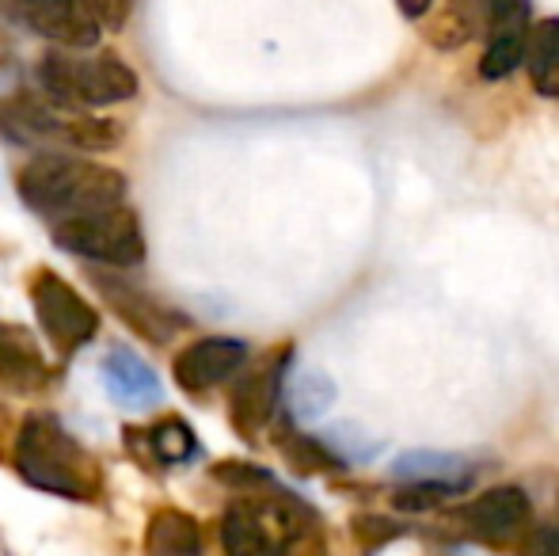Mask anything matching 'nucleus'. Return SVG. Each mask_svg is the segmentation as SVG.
<instances>
[{
	"label": "nucleus",
	"mask_w": 559,
	"mask_h": 556,
	"mask_svg": "<svg viewBox=\"0 0 559 556\" xmlns=\"http://www.w3.org/2000/svg\"><path fill=\"white\" fill-rule=\"evenodd\" d=\"M15 184H20V199L53 225L126 202L122 171L66 153L35 156L31 164H23Z\"/></svg>",
	"instance_id": "obj_1"
},
{
	"label": "nucleus",
	"mask_w": 559,
	"mask_h": 556,
	"mask_svg": "<svg viewBox=\"0 0 559 556\" xmlns=\"http://www.w3.org/2000/svg\"><path fill=\"white\" fill-rule=\"evenodd\" d=\"M15 469L27 484L61 499H96L99 469L53 416H27L15 438Z\"/></svg>",
	"instance_id": "obj_2"
},
{
	"label": "nucleus",
	"mask_w": 559,
	"mask_h": 556,
	"mask_svg": "<svg viewBox=\"0 0 559 556\" xmlns=\"http://www.w3.org/2000/svg\"><path fill=\"white\" fill-rule=\"evenodd\" d=\"M317 534V519L297 499L271 492L266 499H240L225 511L222 542L228 556H297Z\"/></svg>",
	"instance_id": "obj_3"
},
{
	"label": "nucleus",
	"mask_w": 559,
	"mask_h": 556,
	"mask_svg": "<svg viewBox=\"0 0 559 556\" xmlns=\"http://www.w3.org/2000/svg\"><path fill=\"white\" fill-rule=\"evenodd\" d=\"M38 84L53 104L66 107H111L138 96V73L118 54H81L53 50L38 66Z\"/></svg>",
	"instance_id": "obj_4"
},
{
	"label": "nucleus",
	"mask_w": 559,
	"mask_h": 556,
	"mask_svg": "<svg viewBox=\"0 0 559 556\" xmlns=\"http://www.w3.org/2000/svg\"><path fill=\"white\" fill-rule=\"evenodd\" d=\"M53 240L66 252L84 256V260L107 263V268H133L145 260V237H141V222L130 206H107L96 214L69 217V222L53 225Z\"/></svg>",
	"instance_id": "obj_5"
},
{
	"label": "nucleus",
	"mask_w": 559,
	"mask_h": 556,
	"mask_svg": "<svg viewBox=\"0 0 559 556\" xmlns=\"http://www.w3.org/2000/svg\"><path fill=\"white\" fill-rule=\"evenodd\" d=\"M31 301H35V317L43 324L46 340H53L58 351H76L96 340L99 312L53 271H38L31 279Z\"/></svg>",
	"instance_id": "obj_6"
},
{
	"label": "nucleus",
	"mask_w": 559,
	"mask_h": 556,
	"mask_svg": "<svg viewBox=\"0 0 559 556\" xmlns=\"http://www.w3.org/2000/svg\"><path fill=\"white\" fill-rule=\"evenodd\" d=\"M289 363H294V347H282V351H274V355H266L259 366H251V370L236 381L233 401H228V416H233V427L240 430L243 438H255L259 430L274 419Z\"/></svg>",
	"instance_id": "obj_7"
},
{
	"label": "nucleus",
	"mask_w": 559,
	"mask_h": 556,
	"mask_svg": "<svg viewBox=\"0 0 559 556\" xmlns=\"http://www.w3.org/2000/svg\"><path fill=\"white\" fill-rule=\"evenodd\" d=\"M20 12L27 27L66 50H88L104 31V12L96 0H20Z\"/></svg>",
	"instance_id": "obj_8"
},
{
	"label": "nucleus",
	"mask_w": 559,
	"mask_h": 556,
	"mask_svg": "<svg viewBox=\"0 0 559 556\" xmlns=\"http://www.w3.org/2000/svg\"><path fill=\"white\" fill-rule=\"evenodd\" d=\"M533 504L518 484H495L456 511V522L479 542H507L530 527Z\"/></svg>",
	"instance_id": "obj_9"
},
{
	"label": "nucleus",
	"mask_w": 559,
	"mask_h": 556,
	"mask_svg": "<svg viewBox=\"0 0 559 556\" xmlns=\"http://www.w3.org/2000/svg\"><path fill=\"white\" fill-rule=\"evenodd\" d=\"M243 363H248V343L233 340V335H210V340H199L187 351H179L176 381L187 393H206L233 374H240Z\"/></svg>",
	"instance_id": "obj_10"
},
{
	"label": "nucleus",
	"mask_w": 559,
	"mask_h": 556,
	"mask_svg": "<svg viewBox=\"0 0 559 556\" xmlns=\"http://www.w3.org/2000/svg\"><path fill=\"white\" fill-rule=\"evenodd\" d=\"M104 386L111 401L126 412H145L160 401V381H156L153 366L130 347H111L99 363Z\"/></svg>",
	"instance_id": "obj_11"
},
{
	"label": "nucleus",
	"mask_w": 559,
	"mask_h": 556,
	"mask_svg": "<svg viewBox=\"0 0 559 556\" xmlns=\"http://www.w3.org/2000/svg\"><path fill=\"white\" fill-rule=\"evenodd\" d=\"M0 138L15 141V145H46V141H69V122H61L46 104L35 96L20 92V96L0 104Z\"/></svg>",
	"instance_id": "obj_12"
},
{
	"label": "nucleus",
	"mask_w": 559,
	"mask_h": 556,
	"mask_svg": "<svg viewBox=\"0 0 559 556\" xmlns=\"http://www.w3.org/2000/svg\"><path fill=\"white\" fill-rule=\"evenodd\" d=\"M46 378H50V370H46L35 335L27 328L0 320V381L12 389H38Z\"/></svg>",
	"instance_id": "obj_13"
},
{
	"label": "nucleus",
	"mask_w": 559,
	"mask_h": 556,
	"mask_svg": "<svg viewBox=\"0 0 559 556\" xmlns=\"http://www.w3.org/2000/svg\"><path fill=\"white\" fill-rule=\"evenodd\" d=\"M396 481H430V484H449V488L464 492L472 484V461L461 453H442V450H412L400 453L389 469Z\"/></svg>",
	"instance_id": "obj_14"
},
{
	"label": "nucleus",
	"mask_w": 559,
	"mask_h": 556,
	"mask_svg": "<svg viewBox=\"0 0 559 556\" xmlns=\"http://www.w3.org/2000/svg\"><path fill=\"white\" fill-rule=\"evenodd\" d=\"M145 556H202V530L191 514L176 511H156L148 519L145 534Z\"/></svg>",
	"instance_id": "obj_15"
},
{
	"label": "nucleus",
	"mask_w": 559,
	"mask_h": 556,
	"mask_svg": "<svg viewBox=\"0 0 559 556\" xmlns=\"http://www.w3.org/2000/svg\"><path fill=\"white\" fill-rule=\"evenodd\" d=\"M525 66H530L533 88L548 99H559V15H548L533 31H525Z\"/></svg>",
	"instance_id": "obj_16"
},
{
	"label": "nucleus",
	"mask_w": 559,
	"mask_h": 556,
	"mask_svg": "<svg viewBox=\"0 0 559 556\" xmlns=\"http://www.w3.org/2000/svg\"><path fill=\"white\" fill-rule=\"evenodd\" d=\"M286 404H289V416L297 423H317L324 419L328 412H332L338 389L335 381L328 378L324 370H317V366H305V370H297L294 378H286Z\"/></svg>",
	"instance_id": "obj_17"
},
{
	"label": "nucleus",
	"mask_w": 559,
	"mask_h": 556,
	"mask_svg": "<svg viewBox=\"0 0 559 556\" xmlns=\"http://www.w3.org/2000/svg\"><path fill=\"white\" fill-rule=\"evenodd\" d=\"M145 438H148V450H153V458L160 461V465H183V461H191L194 450H199V438H194L191 423H183L176 416L148 427Z\"/></svg>",
	"instance_id": "obj_18"
},
{
	"label": "nucleus",
	"mask_w": 559,
	"mask_h": 556,
	"mask_svg": "<svg viewBox=\"0 0 559 556\" xmlns=\"http://www.w3.org/2000/svg\"><path fill=\"white\" fill-rule=\"evenodd\" d=\"M278 446H282V453H286L289 465L301 469V473H332V469L343 465V461L324 446V438H309V435H297L294 430V435H282Z\"/></svg>",
	"instance_id": "obj_19"
},
{
	"label": "nucleus",
	"mask_w": 559,
	"mask_h": 556,
	"mask_svg": "<svg viewBox=\"0 0 559 556\" xmlns=\"http://www.w3.org/2000/svg\"><path fill=\"white\" fill-rule=\"evenodd\" d=\"M518 66H525V31H510V35H495L484 50V61H479V73L487 81H502L510 76Z\"/></svg>",
	"instance_id": "obj_20"
},
{
	"label": "nucleus",
	"mask_w": 559,
	"mask_h": 556,
	"mask_svg": "<svg viewBox=\"0 0 559 556\" xmlns=\"http://www.w3.org/2000/svg\"><path fill=\"white\" fill-rule=\"evenodd\" d=\"M479 20L468 12L464 4H453L445 15H438L435 23L427 27V38L430 46H438V50H456V46H464L472 35H476Z\"/></svg>",
	"instance_id": "obj_21"
},
{
	"label": "nucleus",
	"mask_w": 559,
	"mask_h": 556,
	"mask_svg": "<svg viewBox=\"0 0 559 556\" xmlns=\"http://www.w3.org/2000/svg\"><path fill=\"white\" fill-rule=\"evenodd\" d=\"M449 496H456V488L449 484H430V481H404V488L392 492V507L407 514H427L438 511Z\"/></svg>",
	"instance_id": "obj_22"
},
{
	"label": "nucleus",
	"mask_w": 559,
	"mask_h": 556,
	"mask_svg": "<svg viewBox=\"0 0 559 556\" xmlns=\"http://www.w3.org/2000/svg\"><path fill=\"white\" fill-rule=\"evenodd\" d=\"M479 23L487 35H510V31H525L530 23V0H479Z\"/></svg>",
	"instance_id": "obj_23"
},
{
	"label": "nucleus",
	"mask_w": 559,
	"mask_h": 556,
	"mask_svg": "<svg viewBox=\"0 0 559 556\" xmlns=\"http://www.w3.org/2000/svg\"><path fill=\"white\" fill-rule=\"evenodd\" d=\"M328 450L335 453L338 461H369L377 450H381V442H373V438H361L354 427H332V435H328Z\"/></svg>",
	"instance_id": "obj_24"
},
{
	"label": "nucleus",
	"mask_w": 559,
	"mask_h": 556,
	"mask_svg": "<svg viewBox=\"0 0 559 556\" xmlns=\"http://www.w3.org/2000/svg\"><path fill=\"white\" fill-rule=\"evenodd\" d=\"M69 141H73L76 149H111L118 141V122L73 119V122H69Z\"/></svg>",
	"instance_id": "obj_25"
},
{
	"label": "nucleus",
	"mask_w": 559,
	"mask_h": 556,
	"mask_svg": "<svg viewBox=\"0 0 559 556\" xmlns=\"http://www.w3.org/2000/svg\"><path fill=\"white\" fill-rule=\"evenodd\" d=\"M354 537L366 545H381V542H392L400 537V527L392 519H377V514H366V519L354 522Z\"/></svg>",
	"instance_id": "obj_26"
},
{
	"label": "nucleus",
	"mask_w": 559,
	"mask_h": 556,
	"mask_svg": "<svg viewBox=\"0 0 559 556\" xmlns=\"http://www.w3.org/2000/svg\"><path fill=\"white\" fill-rule=\"evenodd\" d=\"M522 556H559V519L533 530L522 542Z\"/></svg>",
	"instance_id": "obj_27"
},
{
	"label": "nucleus",
	"mask_w": 559,
	"mask_h": 556,
	"mask_svg": "<svg viewBox=\"0 0 559 556\" xmlns=\"http://www.w3.org/2000/svg\"><path fill=\"white\" fill-rule=\"evenodd\" d=\"M430 4H435V0H400V12L412 15V20H415V15H427Z\"/></svg>",
	"instance_id": "obj_28"
}]
</instances>
